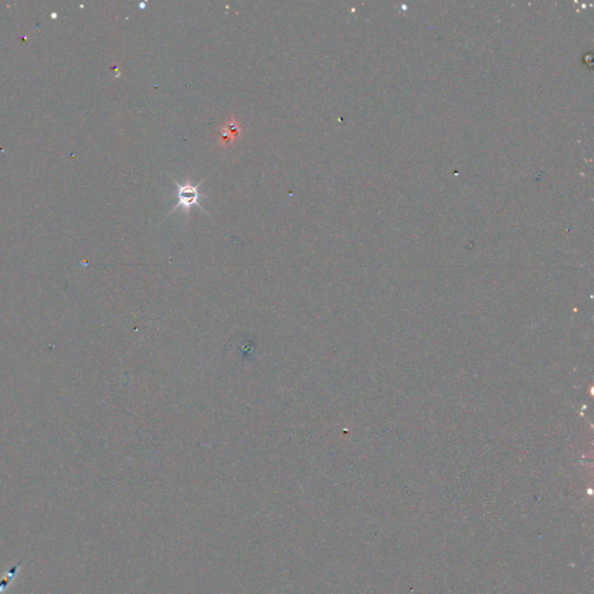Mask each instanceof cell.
I'll return each instance as SVG.
<instances>
[{
    "instance_id": "6da1fadb",
    "label": "cell",
    "mask_w": 594,
    "mask_h": 594,
    "mask_svg": "<svg viewBox=\"0 0 594 594\" xmlns=\"http://www.w3.org/2000/svg\"><path fill=\"white\" fill-rule=\"evenodd\" d=\"M172 180H173L175 186H177L178 201H177V205H175L173 208L170 210V213L167 214V216H170L172 213L175 212V210L181 208L182 212L185 213V216L188 218L189 212L193 207H197V208H200L202 212H205L207 215H209V214L207 213L200 205L201 199L207 197L206 194H203L200 191V186L202 185V182L205 181V179L201 180L200 182H196V183H194L189 178H187L186 181L182 182V183L178 182L174 178H172Z\"/></svg>"
},
{
    "instance_id": "7a4b0ae2",
    "label": "cell",
    "mask_w": 594,
    "mask_h": 594,
    "mask_svg": "<svg viewBox=\"0 0 594 594\" xmlns=\"http://www.w3.org/2000/svg\"><path fill=\"white\" fill-rule=\"evenodd\" d=\"M240 133L241 126L239 124V122L237 121L232 115V116L225 122V124L222 126L220 144H233L235 141L240 136Z\"/></svg>"
},
{
    "instance_id": "3957f363",
    "label": "cell",
    "mask_w": 594,
    "mask_h": 594,
    "mask_svg": "<svg viewBox=\"0 0 594 594\" xmlns=\"http://www.w3.org/2000/svg\"><path fill=\"white\" fill-rule=\"evenodd\" d=\"M19 568H20V563H18L17 565L13 566V568L11 569V570L9 571V572H7L6 577L4 578L3 580H0V594H2L4 591H5V588H6V586H7V585H10L11 580H12L13 578H14L15 573H17V571H18V569H19Z\"/></svg>"
}]
</instances>
